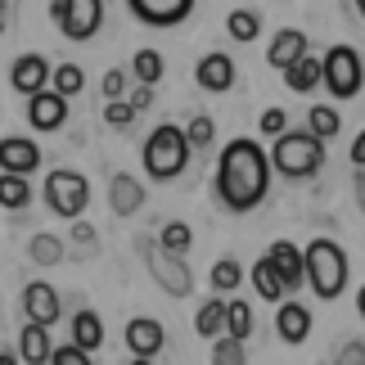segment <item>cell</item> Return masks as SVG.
I'll return each mask as SVG.
<instances>
[{
    "label": "cell",
    "instance_id": "obj_30",
    "mask_svg": "<svg viewBox=\"0 0 365 365\" xmlns=\"http://www.w3.org/2000/svg\"><path fill=\"white\" fill-rule=\"evenodd\" d=\"M27 252H32V262L36 266H59L63 262V240L59 235H32V244H27Z\"/></svg>",
    "mask_w": 365,
    "mask_h": 365
},
{
    "label": "cell",
    "instance_id": "obj_18",
    "mask_svg": "<svg viewBox=\"0 0 365 365\" xmlns=\"http://www.w3.org/2000/svg\"><path fill=\"white\" fill-rule=\"evenodd\" d=\"M275 334H279V343H289V347L307 343V334H312V312H307L302 302L284 298V302H279V312H275Z\"/></svg>",
    "mask_w": 365,
    "mask_h": 365
},
{
    "label": "cell",
    "instance_id": "obj_29",
    "mask_svg": "<svg viewBox=\"0 0 365 365\" xmlns=\"http://www.w3.org/2000/svg\"><path fill=\"white\" fill-rule=\"evenodd\" d=\"M140 86H158V77H163V54L158 50H135V59H131V68H126Z\"/></svg>",
    "mask_w": 365,
    "mask_h": 365
},
{
    "label": "cell",
    "instance_id": "obj_20",
    "mask_svg": "<svg viewBox=\"0 0 365 365\" xmlns=\"http://www.w3.org/2000/svg\"><path fill=\"white\" fill-rule=\"evenodd\" d=\"M68 343H77L81 352H95V347H104V320L81 307V312L68 320Z\"/></svg>",
    "mask_w": 365,
    "mask_h": 365
},
{
    "label": "cell",
    "instance_id": "obj_48",
    "mask_svg": "<svg viewBox=\"0 0 365 365\" xmlns=\"http://www.w3.org/2000/svg\"><path fill=\"white\" fill-rule=\"evenodd\" d=\"M356 9H361V14H365V0H356Z\"/></svg>",
    "mask_w": 365,
    "mask_h": 365
},
{
    "label": "cell",
    "instance_id": "obj_14",
    "mask_svg": "<svg viewBox=\"0 0 365 365\" xmlns=\"http://www.w3.org/2000/svg\"><path fill=\"white\" fill-rule=\"evenodd\" d=\"M27 122H32V131H59L68 122V100L54 91H36L27 95Z\"/></svg>",
    "mask_w": 365,
    "mask_h": 365
},
{
    "label": "cell",
    "instance_id": "obj_12",
    "mask_svg": "<svg viewBox=\"0 0 365 365\" xmlns=\"http://www.w3.org/2000/svg\"><path fill=\"white\" fill-rule=\"evenodd\" d=\"M126 347H131V356H140V361H153L167 347V334H163V325L153 316H135V320H126Z\"/></svg>",
    "mask_w": 365,
    "mask_h": 365
},
{
    "label": "cell",
    "instance_id": "obj_38",
    "mask_svg": "<svg viewBox=\"0 0 365 365\" xmlns=\"http://www.w3.org/2000/svg\"><path fill=\"white\" fill-rule=\"evenodd\" d=\"M126 81H131V73H126V68H108V73H104V100H122V95H126Z\"/></svg>",
    "mask_w": 365,
    "mask_h": 365
},
{
    "label": "cell",
    "instance_id": "obj_5",
    "mask_svg": "<svg viewBox=\"0 0 365 365\" xmlns=\"http://www.w3.org/2000/svg\"><path fill=\"white\" fill-rule=\"evenodd\" d=\"M135 248H140L149 275L158 279V289L167 293V298H190V293H194V271H190V262L180 257V252H167L158 240H149V235H140Z\"/></svg>",
    "mask_w": 365,
    "mask_h": 365
},
{
    "label": "cell",
    "instance_id": "obj_24",
    "mask_svg": "<svg viewBox=\"0 0 365 365\" xmlns=\"http://www.w3.org/2000/svg\"><path fill=\"white\" fill-rule=\"evenodd\" d=\"M226 36L240 41V46H252L262 36V14L257 9H230L226 14Z\"/></svg>",
    "mask_w": 365,
    "mask_h": 365
},
{
    "label": "cell",
    "instance_id": "obj_34",
    "mask_svg": "<svg viewBox=\"0 0 365 365\" xmlns=\"http://www.w3.org/2000/svg\"><path fill=\"white\" fill-rule=\"evenodd\" d=\"M248 275H252V289H257V298L275 302V307L284 302V289L275 284V275H271V266H266V262H252V271H248Z\"/></svg>",
    "mask_w": 365,
    "mask_h": 365
},
{
    "label": "cell",
    "instance_id": "obj_8",
    "mask_svg": "<svg viewBox=\"0 0 365 365\" xmlns=\"http://www.w3.org/2000/svg\"><path fill=\"white\" fill-rule=\"evenodd\" d=\"M50 19L63 41H91L104 23V0H50Z\"/></svg>",
    "mask_w": 365,
    "mask_h": 365
},
{
    "label": "cell",
    "instance_id": "obj_25",
    "mask_svg": "<svg viewBox=\"0 0 365 365\" xmlns=\"http://www.w3.org/2000/svg\"><path fill=\"white\" fill-rule=\"evenodd\" d=\"M32 203V180L27 176H14V172H0V207L19 212V207Z\"/></svg>",
    "mask_w": 365,
    "mask_h": 365
},
{
    "label": "cell",
    "instance_id": "obj_41",
    "mask_svg": "<svg viewBox=\"0 0 365 365\" xmlns=\"http://www.w3.org/2000/svg\"><path fill=\"white\" fill-rule=\"evenodd\" d=\"M126 104H131L135 113H145V108H153V86H140V81H135V91H131V100H126Z\"/></svg>",
    "mask_w": 365,
    "mask_h": 365
},
{
    "label": "cell",
    "instance_id": "obj_17",
    "mask_svg": "<svg viewBox=\"0 0 365 365\" xmlns=\"http://www.w3.org/2000/svg\"><path fill=\"white\" fill-rule=\"evenodd\" d=\"M307 50V32H298V27H279V32L271 36V46H266V63L275 68V73H284L289 63H298Z\"/></svg>",
    "mask_w": 365,
    "mask_h": 365
},
{
    "label": "cell",
    "instance_id": "obj_10",
    "mask_svg": "<svg viewBox=\"0 0 365 365\" xmlns=\"http://www.w3.org/2000/svg\"><path fill=\"white\" fill-rule=\"evenodd\" d=\"M126 9L145 27H180L194 14V0H126Z\"/></svg>",
    "mask_w": 365,
    "mask_h": 365
},
{
    "label": "cell",
    "instance_id": "obj_32",
    "mask_svg": "<svg viewBox=\"0 0 365 365\" xmlns=\"http://www.w3.org/2000/svg\"><path fill=\"white\" fill-rule=\"evenodd\" d=\"M158 244H163L167 252H180V257H185L190 244H194V230L185 226V221H167V226L158 230Z\"/></svg>",
    "mask_w": 365,
    "mask_h": 365
},
{
    "label": "cell",
    "instance_id": "obj_43",
    "mask_svg": "<svg viewBox=\"0 0 365 365\" xmlns=\"http://www.w3.org/2000/svg\"><path fill=\"white\" fill-rule=\"evenodd\" d=\"M347 158H352V167H365V131H356L352 149H347Z\"/></svg>",
    "mask_w": 365,
    "mask_h": 365
},
{
    "label": "cell",
    "instance_id": "obj_33",
    "mask_svg": "<svg viewBox=\"0 0 365 365\" xmlns=\"http://www.w3.org/2000/svg\"><path fill=\"white\" fill-rule=\"evenodd\" d=\"M212 293H230V289H240V279H244V266L235 262V257H221L217 266H212Z\"/></svg>",
    "mask_w": 365,
    "mask_h": 365
},
{
    "label": "cell",
    "instance_id": "obj_6",
    "mask_svg": "<svg viewBox=\"0 0 365 365\" xmlns=\"http://www.w3.org/2000/svg\"><path fill=\"white\" fill-rule=\"evenodd\" d=\"M320 86H325L334 100H356L365 86V63L352 46H329L325 59H320Z\"/></svg>",
    "mask_w": 365,
    "mask_h": 365
},
{
    "label": "cell",
    "instance_id": "obj_47",
    "mask_svg": "<svg viewBox=\"0 0 365 365\" xmlns=\"http://www.w3.org/2000/svg\"><path fill=\"white\" fill-rule=\"evenodd\" d=\"M131 365H153V361H140V356H135V361H131Z\"/></svg>",
    "mask_w": 365,
    "mask_h": 365
},
{
    "label": "cell",
    "instance_id": "obj_2",
    "mask_svg": "<svg viewBox=\"0 0 365 365\" xmlns=\"http://www.w3.org/2000/svg\"><path fill=\"white\" fill-rule=\"evenodd\" d=\"M266 163H271V172H279L284 180H312L320 167H325V140L312 135V131H293V126H284V131L271 140Z\"/></svg>",
    "mask_w": 365,
    "mask_h": 365
},
{
    "label": "cell",
    "instance_id": "obj_28",
    "mask_svg": "<svg viewBox=\"0 0 365 365\" xmlns=\"http://www.w3.org/2000/svg\"><path fill=\"white\" fill-rule=\"evenodd\" d=\"M307 131L320 135V140H334L343 131V118H339V108H329V104H316V108H307Z\"/></svg>",
    "mask_w": 365,
    "mask_h": 365
},
{
    "label": "cell",
    "instance_id": "obj_22",
    "mask_svg": "<svg viewBox=\"0 0 365 365\" xmlns=\"http://www.w3.org/2000/svg\"><path fill=\"white\" fill-rule=\"evenodd\" d=\"M194 334L199 339H217V334H226V298H207L199 307V316H194Z\"/></svg>",
    "mask_w": 365,
    "mask_h": 365
},
{
    "label": "cell",
    "instance_id": "obj_11",
    "mask_svg": "<svg viewBox=\"0 0 365 365\" xmlns=\"http://www.w3.org/2000/svg\"><path fill=\"white\" fill-rule=\"evenodd\" d=\"M23 312L32 325H59V316H63V302H59V289L46 284V279H32V284L23 289Z\"/></svg>",
    "mask_w": 365,
    "mask_h": 365
},
{
    "label": "cell",
    "instance_id": "obj_3",
    "mask_svg": "<svg viewBox=\"0 0 365 365\" xmlns=\"http://www.w3.org/2000/svg\"><path fill=\"white\" fill-rule=\"evenodd\" d=\"M302 284H312L320 302H334L347 289V252L334 240H312L302 248Z\"/></svg>",
    "mask_w": 365,
    "mask_h": 365
},
{
    "label": "cell",
    "instance_id": "obj_37",
    "mask_svg": "<svg viewBox=\"0 0 365 365\" xmlns=\"http://www.w3.org/2000/svg\"><path fill=\"white\" fill-rule=\"evenodd\" d=\"M135 118H140V113H135V108L126 104V100H108V104H104V122H108V126H118V131H122V126H131Z\"/></svg>",
    "mask_w": 365,
    "mask_h": 365
},
{
    "label": "cell",
    "instance_id": "obj_26",
    "mask_svg": "<svg viewBox=\"0 0 365 365\" xmlns=\"http://www.w3.org/2000/svg\"><path fill=\"white\" fill-rule=\"evenodd\" d=\"M81 86H86L81 63H59V68H50V91H54V95L73 100V95H81Z\"/></svg>",
    "mask_w": 365,
    "mask_h": 365
},
{
    "label": "cell",
    "instance_id": "obj_40",
    "mask_svg": "<svg viewBox=\"0 0 365 365\" xmlns=\"http://www.w3.org/2000/svg\"><path fill=\"white\" fill-rule=\"evenodd\" d=\"M334 365H365V343L361 339H347L339 347V356H334Z\"/></svg>",
    "mask_w": 365,
    "mask_h": 365
},
{
    "label": "cell",
    "instance_id": "obj_36",
    "mask_svg": "<svg viewBox=\"0 0 365 365\" xmlns=\"http://www.w3.org/2000/svg\"><path fill=\"white\" fill-rule=\"evenodd\" d=\"M46 365H95V361H91V352H81L77 343H63V347H50Z\"/></svg>",
    "mask_w": 365,
    "mask_h": 365
},
{
    "label": "cell",
    "instance_id": "obj_15",
    "mask_svg": "<svg viewBox=\"0 0 365 365\" xmlns=\"http://www.w3.org/2000/svg\"><path fill=\"white\" fill-rule=\"evenodd\" d=\"M36 167H41V145H32L27 135H5L0 140V172L32 176Z\"/></svg>",
    "mask_w": 365,
    "mask_h": 365
},
{
    "label": "cell",
    "instance_id": "obj_13",
    "mask_svg": "<svg viewBox=\"0 0 365 365\" xmlns=\"http://www.w3.org/2000/svg\"><path fill=\"white\" fill-rule=\"evenodd\" d=\"M9 86L19 91V95H36V91H46L50 86V59L46 54H19L9 68Z\"/></svg>",
    "mask_w": 365,
    "mask_h": 365
},
{
    "label": "cell",
    "instance_id": "obj_42",
    "mask_svg": "<svg viewBox=\"0 0 365 365\" xmlns=\"http://www.w3.org/2000/svg\"><path fill=\"white\" fill-rule=\"evenodd\" d=\"M73 244H77V248H95V226H86V221H73Z\"/></svg>",
    "mask_w": 365,
    "mask_h": 365
},
{
    "label": "cell",
    "instance_id": "obj_1",
    "mask_svg": "<svg viewBox=\"0 0 365 365\" xmlns=\"http://www.w3.org/2000/svg\"><path fill=\"white\" fill-rule=\"evenodd\" d=\"M212 190L226 212H252V207L266 203V190H271V163H266V149L252 145L248 135L230 140L217 158V176Z\"/></svg>",
    "mask_w": 365,
    "mask_h": 365
},
{
    "label": "cell",
    "instance_id": "obj_4",
    "mask_svg": "<svg viewBox=\"0 0 365 365\" xmlns=\"http://www.w3.org/2000/svg\"><path fill=\"white\" fill-rule=\"evenodd\" d=\"M190 140L180 126H153L149 140H145V149H140V158H145V176L149 180H176L180 172L190 167Z\"/></svg>",
    "mask_w": 365,
    "mask_h": 365
},
{
    "label": "cell",
    "instance_id": "obj_35",
    "mask_svg": "<svg viewBox=\"0 0 365 365\" xmlns=\"http://www.w3.org/2000/svg\"><path fill=\"white\" fill-rule=\"evenodd\" d=\"M185 140H190V149H212V140H217V122L207 118V113L190 118V126H185Z\"/></svg>",
    "mask_w": 365,
    "mask_h": 365
},
{
    "label": "cell",
    "instance_id": "obj_19",
    "mask_svg": "<svg viewBox=\"0 0 365 365\" xmlns=\"http://www.w3.org/2000/svg\"><path fill=\"white\" fill-rule=\"evenodd\" d=\"M108 207H113L118 217H140V207H145V185H140L131 172H118L108 180Z\"/></svg>",
    "mask_w": 365,
    "mask_h": 365
},
{
    "label": "cell",
    "instance_id": "obj_16",
    "mask_svg": "<svg viewBox=\"0 0 365 365\" xmlns=\"http://www.w3.org/2000/svg\"><path fill=\"white\" fill-rule=\"evenodd\" d=\"M194 77H199V86H203V91H212V95H226V91L235 86V77H240V68H235V59H230V54L212 50V54H203V59H199V68H194Z\"/></svg>",
    "mask_w": 365,
    "mask_h": 365
},
{
    "label": "cell",
    "instance_id": "obj_39",
    "mask_svg": "<svg viewBox=\"0 0 365 365\" xmlns=\"http://www.w3.org/2000/svg\"><path fill=\"white\" fill-rule=\"evenodd\" d=\"M257 126H262V135H271V140H275V135H279V131L289 126V113H284V108H266Z\"/></svg>",
    "mask_w": 365,
    "mask_h": 365
},
{
    "label": "cell",
    "instance_id": "obj_27",
    "mask_svg": "<svg viewBox=\"0 0 365 365\" xmlns=\"http://www.w3.org/2000/svg\"><path fill=\"white\" fill-rule=\"evenodd\" d=\"M226 334L240 339V343L252 339V307L244 298H226Z\"/></svg>",
    "mask_w": 365,
    "mask_h": 365
},
{
    "label": "cell",
    "instance_id": "obj_44",
    "mask_svg": "<svg viewBox=\"0 0 365 365\" xmlns=\"http://www.w3.org/2000/svg\"><path fill=\"white\" fill-rule=\"evenodd\" d=\"M352 190H356V207L365 212V167H356V180H352Z\"/></svg>",
    "mask_w": 365,
    "mask_h": 365
},
{
    "label": "cell",
    "instance_id": "obj_49",
    "mask_svg": "<svg viewBox=\"0 0 365 365\" xmlns=\"http://www.w3.org/2000/svg\"><path fill=\"white\" fill-rule=\"evenodd\" d=\"M0 9H5V0H0Z\"/></svg>",
    "mask_w": 365,
    "mask_h": 365
},
{
    "label": "cell",
    "instance_id": "obj_31",
    "mask_svg": "<svg viewBox=\"0 0 365 365\" xmlns=\"http://www.w3.org/2000/svg\"><path fill=\"white\" fill-rule=\"evenodd\" d=\"M212 365H248V347L230 334H217L212 339Z\"/></svg>",
    "mask_w": 365,
    "mask_h": 365
},
{
    "label": "cell",
    "instance_id": "obj_7",
    "mask_svg": "<svg viewBox=\"0 0 365 365\" xmlns=\"http://www.w3.org/2000/svg\"><path fill=\"white\" fill-rule=\"evenodd\" d=\"M86 203H91V180L81 172H73V167H54V172L46 176V207L54 217L77 221L81 212H86Z\"/></svg>",
    "mask_w": 365,
    "mask_h": 365
},
{
    "label": "cell",
    "instance_id": "obj_21",
    "mask_svg": "<svg viewBox=\"0 0 365 365\" xmlns=\"http://www.w3.org/2000/svg\"><path fill=\"white\" fill-rule=\"evenodd\" d=\"M19 361L23 365H46L50 361V329L46 325H32V320L23 325V334H19Z\"/></svg>",
    "mask_w": 365,
    "mask_h": 365
},
{
    "label": "cell",
    "instance_id": "obj_45",
    "mask_svg": "<svg viewBox=\"0 0 365 365\" xmlns=\"http://www.w3.org/2000/svg\"><path fill=\"white\" fill-rule=\"evenodd\" d=\"M0 365H23V361H19V352H5V347H0Z\"/></svg>",
    "mask_w": 365,
    "mask_h": 365
},
{
    "label": "cell",
    "instance_id": "obj_46",
    "mask_svg": "<svg viewBox=\"0 0 365 365\" xmlns=\"http://www.w3.org/2000/svg\"><path fill=\"white\" fill-rule=\"evenodd\" d=\"M356 312H361V320H365V284H361V293H356Z\"/></svg>",
    "mask_w": 365,
    "mask_h": 365
},
{
    "label": "cell",
    "instance_id": "obj_9",
    "mask_svg": "<svg viewBox=\"0 0 365 365\" xmlns=\"http://www.w3.org/2000/svg\"><path fill=\"white\" fill-rule=\"evenodd\" d=\"M262 262L271 266V275H275V284L284 289V298L302 289V248H298V244L275 240L271 248H266V257H262Z\"/></svg>",
    "mask_w": 365,
    "mask_h": 365
},
{
    "label": "cell",
    "instance_id": "obj_23",
    "mask_svg": "<svg viewBox=\"0 0 365 365\" xmlns=\"http://www.w3.org/2000/svg\"><path fill=\"white\" fill-rule=\"evenodd\" d=\"M284 81H289V91L312 95V91L320 86V59H316V54H302L298 63H289V68H284Z\"/></svg>",
    "mask_w": 365,
    "mask_h": 365
}]
</instances>
